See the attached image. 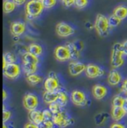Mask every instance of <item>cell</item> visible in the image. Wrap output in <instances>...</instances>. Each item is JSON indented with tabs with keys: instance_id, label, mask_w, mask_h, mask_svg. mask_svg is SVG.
Segmentation results:
<instances>
[{
	"instance_id": "15",
	"label": "cell",
	"mask_w": 127,
	"mask_h": 128,
	"mask_svg": "<svg viewBox=\"0 0 127 128\" xmlns=\"http://www.w3.org/2000/svg\"><path fill=\"white\" fill-rule=\"evenodd\" d=\"M122 78L120 73L115 69L111 70L108 74L107 82L111 86H117L121 82Z\"/></svg>"
},
{
	"instance_id": "43",
	"label": "cell",
	"mask_w": 127,
	"mask_h": 128,
	"mask_svg": "<svg viewBox=\"0 0 127 128\" xmlns=\"http://www.w3.org/2000/svg\"><path fill=\"white\" fill-rule=\"evenodd\" d=\"M123 108L124 109V110L127 113V97L125 98V101H124V103H123Z\"/></svg>"
},
{
	"instance_id": "10",
	"label": "cell",
	"mask_w": 127,
	"mask_h": 128,
	"mask_svg": "<svg viewBox=\"0 0 127 128\" xmlns=\"http://www.w3.org/2000/svg\"><path fill=\"white\" fill-rule=\"evenodd\" d=\"M85 73L86 76L89 78H96L103 76L105 74V71L100 66L97 64H89L86 65Z\"/></svg>"
},
{
	"instance_id": "35",
	"label": "cell",
	"mask_w": 127,
	"mask_h": 128,
	"mask_svg": "<svg viewBox=\"0 0 127 128\" xmlns=\"http://www.w3.org/2000/svg\"><path fill=\"white\" fill-rule=\"evenodd\" d=\"M11 112L10 110H3V123L5 124V122H7L11 117Z\"/></svg>"
},
{
	"instance_id": "12",
	"label": "cell",
	"mask_w": 127,
	"mask_h": 128,
	"mask_svg": "<svg viewBox=\"0 0 127 128\" xmlns=\"http://www.w3.org/2000/svg\"><path fill=\"white\" fill-rule=\"evenodd\" d=\"M86 65L77 60L72 61L69 64V72L72 76H78L85 72Z\"/></svg>"
},
{
	"instance_id": "4",
	"label": "cell",
	"mask_w": 127,
	"mask_h": 128,
	"mask_svg": "<svg viewBox=\"0 0 127 128\" xmlns=\"http://www.w3.org/2000/svg\"><path fill=\"white\" fill-rule=\"evenodd\" d=\"M45 90L50 92L59 91L60 88V84L59 78L56 73L54 72H51L48 76L45 78L43 84Z\"/></svg>"
},
{
	"instance_id": "26",
	"label": "cell",
	"mask_w": 127,
	"mask_h": 128,
	"mask_svg": "<svg viewBox=\"0 0 127 128\" xmlns=\"http://www.w3.org/2000/svg\"><path fill=\"white\" fill-rule=\"evenodd\" d=\"M69 101V98L67 94L63 91L59 90L58 91V98H57V102L62 106V107H65Z\"/></svg>"
},
{
	"instance_id": "17",
	"label": "cell",
	"mask_w": 127,
	"mask_h": 128,
	"mask_svg": "<svg viewBox=\"0 0 127 128\" xmlns=\"http://www.w3.org/2000/svg\"><path fill=\"white\" fill-rule=\"evenodd\" d=\"M127 114L126 112L124 110L123 108H118V107H112L111 112V116L112 119L116 122H120L125 116Z\"/></svg>"
},
{
	"instance_id": "36",
	"label": "cell",
	"mask_w": 127,
	"mask_h": 128,
	"mask_svg": "<svg viewBox=\"0 0 127 128\" xmlns=\"http://www.w3.org/2000/svg\"><path fill=\"white\" fill-rule=\"evenodd\" d=\"M61 1H62L63 5L67 8L72 7L75 3V0H61Z\"/></svg>"
},
{
	"instance_id": "46",
	"label": "cell",
	"mask_w": 127,
	"mask_h": 128,
	"mask_svg": "<svg viewBox=\"0 0 127 128\" xmlns=\"http://www.w3.org/2000/svg\"><path fill=\"white\" fill-rule=\"evenodd\" d=\"M39 1H40V2H42L43 0H39Z\"/></svg>"
},
{
	"instance_id": "24",
	"label": "cell",
	"mask_w": 127,
	"mask_h": 128,
	"mask_svg": "<svg viewBox=\"0 0 127 128\" xmlns=\"http://www.w3.org/2000/svg\"><path fill=\"white\" fill-rule=\"evenodd\" d=\"M26 80L29 84L34 86L42 82V77H41L40 76L37 75L36 73H34L29 76H26Z\"/></svg>"
},
{
	"instance_id": "21",
	"label": "cell",
	"mask_w": 127,
	"mask_h": 128,
	"mask_svg": "<svg viewBox=\"0 0 127 128\" xmlns=\"http://www.w3.org/2000/svg\"><path fill=\"white\" fill-rule=\"evenodd\" d=\"M22 61L23 63H31V64H38L39 62V57L29 52H26L24 54H22Z\"/></svg>"
},
{
	"instance_id": "3",
	"label": "cell",
	"mask_w": 127,
	"mask_h": 128,
	"mask_svg": "<svg viewBox=\"0 0 127 128\" xmlns=\"http://www.w3.org/2000/svg\"><path fill=\"white\" fill-rule=\"evenodd\" d=\"M94 28L97 34L100 36H106L108 35L110 30V25L108 18L103 14H97L94 24Z\"/></svg>"
},
{
	"instance_id": "27",
	"label": "cell",
	"mask_w": 127,
	"mask_h": 128,
	"mask_svg": "<svg viewBox=\"0 0 127 128\" xmlns=\"http://www.w3.org/2000/svg\"><path fill=\"white\" fill-rule=\"evenodd\" d=\"M124 101H125V98H123L121 96L117 95L112 99V107L123 108Z\"/></svg>"
},
{
	"instance_id": "19",
	"label": "cell",
	"mask_w": 127,
	"mask_h": 128,
	"mask_svg": "<svg viewBox=\"0 0 127 128\" xmlns=\"http://www.w3.org/2000/svg\"><path fill=\"white\" fill-rule=\"evenodd\" d=\"M38 69V64L31 63H23L22 64V70L25 76H29L31 74L36 73Z\"/></svg>"
},
{
	"instance_id": "16",
	"label": "cell",
	"mask_w": 127,
	"mask_h": 128,
	"mask_svg": "<svg viewBox=\"0 0 127 128\" xmlns=\"http://www.w3.org/2000/svg\"><path fill=\"white\" fill-rule=\"evenodd\" d=\"M28 118H29V121L35 124L36 125H39L44 121L42 111L37 110L29 111Z\"/></svg>"
},
{
	"instance_id": "23",
	"label": "cell",
	"mask_w": 127,
	"mask_h": 128,
	"mask_svg": "<svg viewBox=\"0 0 127 128\" xmlns=\"http://www.w3.org/2000/svg\"><path fill=\"white\" fill-rule=\"evenodd\" d=\"M28 52L39 57L42 54L43 49L39 44L36 43H31L28 46Z\"/></svg>"
},
{
	"instance_id": "30",
	"label": "cell",
	"mask_w": 127,
	"mask_h": 128,
	"mask_svg": "<svg viewBox=\"0 0 127 128\" xmlns=\"http://www.w3.org/2000/svg\"><path fill=\"white\" fill-rule=\"evenodd\" d=\"M62 108V107L57 102L48 104V109H49L50 111L53 113V115L61 111V108Z\"/></svg>"
},
{
	"instance_id": "25",
	"label": "cell",
	"mask_w": 127,
	"mask_h": 128,
	"mask_svg": "<svg viewBox=\"0 0 127 128\" xmlns=\"http://www.w3.org/2000/svg\"><path fill=\"white\" fill-rule=\"evenodd\" d=\"M16 4L12 0H4L3 2V10L5 14H10L13 12L16 8Z\"/></svg>"
},
{
	"instance_id": "45",
	"label": "cell",
	"mask_w": 127,
	"mask_h": 128,
	"mask_svg": "<svg viewBox=\"0 0 127 128\" xmlns=\"http://www.w3.org/2000/svg\"><path fill=\"white\" fill-rule=\"evenodd\" d=\"M3 128H8V127H7V126H6L5 124H3Z\"/></svg>"
},
{
	"instance_id": "39",
	"label": "cell",
	"mask_w": 127,
	"mask_h": 128,
	"mask_svg": "<svg viewBox=\"0 0 127 128\" xmlns=\"http://www.w3.org/2000/svg\"><path fill=\"white\" fill-rule=\"evenodd\" d=\"M74 43L75 44V45L77 46V48L80 51L83 49V48H84V44H83V43L82 42H80V41H77V42H74Z\"/></svg>"
},
{
	"instance_id": "20",
	"label": "cell",
	"mask_w": 127,
	"mask_h": 128,
	"mask_svg": "<svg viewBox=\"0 0 127 128\" xmlns=\"http://www.w3.org/2000/svg\"><path fill=\"white\" fill-rule=\"evenodd\" d=\"M113 14L121 20L125 19L127 17V7L124 5L117 6L113 10Z\"/></svg>"
},
{
	"instance_id": "33",
	"label": "cell",
	"mask_w": 127,
	"mask_h": 128,
	"mask_svg": "<svg viewBox=\"0 0 127 128\" xmlns=\"http://www.w3.org/2000/svg\"><path fill=\"white\" fill-rule=\"evenodd\" d=\"M54 124L52 120H44L39 125V128H53Z\"/></svg>"
},
{
	"instance_id": "44",
	"label": "cell",
	"mask_w": 127,
	"mask_h": 128,
	"mask_svg": "<svg viewBox=\"0 0 127 128\" xmlns=\"http://www.w3.org/2000/svg\"><path fill=\"white\" fill-rule=\"evenodd\" d=\"M8 98V94L7 92L5 91V90H3V101H5L6 98Z\"/></svg>"
},
{
	"instance_id": "9",
	"label": "cell",
	"mask_w": 127,
	"mask_h": 128,
	"mask_svg": "<svg viewBox=\"0 0 127 128\" xmlns=\"http://www.w3.org/2000/svg\"><path fill=\"white\" fill-rule=\"evenodd\" d=\"M39 104V99L33 93H26L23 98L24 108L28 111L36 110Z\"/></svg>"
},
{
	"instance_id": "6",
	"label": "cell",
	"mask_w": 127,
	"mask_h": 128,
	"mask_svg": "<svg viewBox=\"0 0 127 128\" xmlns=\"http://www.w3.org/2000/svg\"><path fill=\"white\" fill-rule=\"evenodd\" d=\"M54 56L55 58L60 62H64L72 58L71 53L66 44L56 47L54 50Z\"/></svg>"
},
{
	"instance_id": "14",
	"label": "cell",
	"mask_w": 127,
	"mask_h": 128,
	"mask_svg": "<svg viewBox=\"0 0 127 128\" xmlns=\"http://www.w3.org/2000/svg\"><path fill=\"white\" fill-rule=\"evenodd\" d=\"M107 88L101 84H95L92 88V95L95 99L101 100L107 95Z\"/></svg>"
},
{
	"instance_id": "13",
	"label": "cell",
	"mask_w": 127,
	"mask_h": 128,
	"mask_svg": "<svg viewBox=\"0 0 127 128\" xmlns=\"http://www.w3.org/2000/svg\"><path fill=\"white\" fill-rule=\"evenodd\" d=\"M11 34L15 37L22 36L26 30V26L24 22H14L11 24Z\"/></svg>"
},
{
	"instance_id": "38",
	"label": "cell",
	"mask_w": 127,
	"mask_h": 128,
	"mask_svg": "<svg viewBox=\"0 0 127 128\" xmlns=\"http://www.w3.org/2000/svg\"><path fill=\"white\" fill-rule=\"evenodd\" d=\"M24 128H39V125H36L32 122H28L25 124Z\"/></svg>"
},
{
	"instance_id": "1",
	"label": "cell",
	"mask_w": 127,
	"mask_h": 128,
	"mask_svg": "<svg viewBox=\"0 0 127 128\" xmlns=\"http://www.w3.org/2000/svg\"><path fill=\"white\" fill-rule=\"evenodd\" d=\"M45 9L42 2L39 0H30L25 5V14L27 20L31 21L40 16Z\"/></svg>"
},
{
	"instance_id": "34",
	"label": "cell",
	"mask_w": 127,
	"mask_h": 128,
	"mask_svg": "<svg viewBox=\"0 0 127 128\" xmlns=\"http://www.w3.org/2000/svg\"><path fill=\"white\" fill-rule=\"evenodd\" d=\"M42 115H43V118L44 120H51L52 117H53V113L50 111V110L48 109H45L42 111Z\"/></svg>"
},
{
	"instance_id": "11",
	"label": "cell",
	"mask_w": 127,
	"mask_h": 128,
	"mask_svg": "<svg viewBox=\"0 0 127 128\" xmlns=\"http://www.w3.org/2000/svg\"><path fill=\"white\" fill-rule=\"evenodd\" d=\"M71 100L72 103L78 107L85 106L87 104V98L86 94L80 90H73L71 94Z\"/></svg>"
},
{
	"instance_id": "40",
	"label": "cell",
	"mask_w": 127,
	"mask_h": 128,
	"mask_svg": "<svg viewBox=\"0 0 127 128\" xmlns=\"http://www.w3.org/2000/svg\"><path fill=\"white\" fill-rule=\"evenodd\" d=\"M122 44V50L124 56H127V40H125Z\"/></svg>"
},
{
	"instance_id": "8",
	"label": "cell",
	"mask_w": 127,
	"mask_h": 128,
	"mask_svg": "<svg viewBox=\"0 0 127 128\" xmlns=\"http://www.w3.org/2000/svg\"><path fill=\"white\" fill-rule=\"evenodd\" d=\"M55 30H56V34L59 36L62 37V38L70 36L73 35L75 32L74 29L70 24H69L66 22H59L58 24H56Z\"/></svg>"
},
{
	"instance_id": "2",
	"label": "cell",
	"mask_w": 127,
	"mask_h": 128,
	"mask_svg": "<svg viewBox=\"0 0 127 128\" xmlns=\"http://www.w3.org/2000/svg\"><path fill=\"white\" fill-rule=\"evenodd\" d=\"M124 54L122 50V44L116 43L114 44L111 54V64L114 69L119 68L124 64Z\"/></svg>"
},
{
	"instance_id": "29",
	"label": "cell",
	"mask_w": 127,
	"mask_h": 128,
	"mask_svg": "<svg viewBox=\"0 0 127 128\" xmlns=\"http://www.w3.org/2000/svg\"><path fill=\"white\" fill-rule=\"evenodd\" d=\"M3 58L5 59L8 64H12V63H16L17 61V57L13 53L11 52H6L3 55Z\"/></svg>"
},
{
	"instance_id": "37",
	"label": "cell",
	"mask_w": 127,
	"mask_h": 128,
	"mask_svg": "<svg viewBox=\"0 0 127 128\" xmlns=\"http://www.w3.org/2000/svg\"><path fill=\"white\" fill-rule=\"evenodd\" d=\"M120 90H121L122 92H123L125 95L127 96V78L123 80L122 85H121V88H120Z\"/></svg>"
},
{
	"instance_id": "22",
	"label": "cell",
	"mask_w": 127,
	"mask_h": 128,
	"mask_svg": "<svg viewBox=\"0 0 127 128\" xmlns=\"http://www.w3.org/2000/svg\"><path fill=\"white\" fill-rule=\"evenodd\" d=\"M66 45L68 47L71 56H72V58L73 60H77L80 58V50L77 48V46L75 45V44L74 42H67L66 44Z\"/></svg>"
},
{
	"instance_id": "31",
	"label": "cell",
	"mask_w": 127,
	"mask_h": 128,
	"mask_svg": "<svg viewBox=\"0 0 127 128\" xmlns=\"http://www.w3.org/2000/svg\"><path fill=\"white\" fill-rule=\"evenodd\" d=\"M89 4V0H75L74 5L78 9H83L86 8Z\"/></svg>"
},
{
	"instance_id": "18",
	"label": "cell",
	"mask_w": 127,
	"mask_h": 128,
	"mask_svg": "<svg viewBox=\"0 0 127 128\" xmlns=\"http://www.w3.org/2000/svg\"><path fill=\"white\" fill-rule=\"evenodd\" d=\"M57 98H58V91L50 92L45 90L42 94L43 102L47 104H50L51 103L57 102Z\"/></svg>"
},
{
	"instance_id": "5",
	"label": "cell",
	"mask_w": 127,
	"mask_h": 128,
	"mask_svg": "<svg viewBox=\"0 0 127 128\" xmlns=\"http://www.w3.org/2000/svg\"><path fill=\"white\" fill-rule=\"evenodd\" d=\"M52 122L55 125L60 128H65L73 123V119L70 118L66 112L60 111L59 112L54 114L52 117Z\"/></svg>"
},
{
	"instance_id": "32",
	"label": "cell",
	"mask_w": 127,
	"mask_h": 128,
	"mask_svg": "<svg viewBox=\"0 0 127 128\" xmlns=\"http://www.w3.org/2000/svg\"><path fill=\"white\" fill-rule=\"evenodd\" d=\"M42 2L45 9H50L56 5V0H43Z\"/></svg>"
},
{
	"instance_id": "7",
	"label": "cell",
	"mask_w": 127,
	"mask_h": 128,
	"mask_svg": "<svg viewBox=\"0 0 127 128\" xmlns=\"http://www.w3.org/2000/svg\"><path fill=\"white\" fill-rule=\"evenodd\" d=\"M21 70L22 68H20V66L16 63L8 64L7 66L3 69V73L7 78L14 80L19 76Z\"/></svg>"
},
{
	"instance_id": "42",
	"label": "cell",
	"mask_w": 127,
	"mask_h": 128,
	"mask_svg": "<svg viewBox=\"0 0 127 128\" xmlns=\"http://www.w3.org/2000/svg\"><path fill=\"white\" fill-rule=\"evenodd\" d=\"M17 6H21L24 4H26V1L27 0H12Z\"/></svg>"
},
{
	"instance_id": "41",
	"label": "cell",
	"mask_w": 127,
	"mask_h": 128,
	"mask_svg": "<svg viewBox=\"0 0 127 128\" xmlns=\"http://www.w3.org/2000/svg\"><path fill=\"white\" fill-rule=\"evenodd\" d=\"M110 128H126V127H125L123 124H120V123L116 122V123H113V124L111 125Z\"/></svg>"
},
{
	"instance_id": "28",
	"label": "cell",
	"mask_w": 127,
	"mask_h": 128,
	"mask_svg": "<svg viewBox=\"0 0 127 128\" xmlns=\"http://www.w3.org/2000/svg\"><path fill=\"white\" fill-rule=\"evenodd\" d=\"M108 19H109V23L111 28L117 27L120 24V22L122 21L121 19H120L118 17L114 16V14L109 16V17H108Z\"/></svg>"
}]
</instances>
